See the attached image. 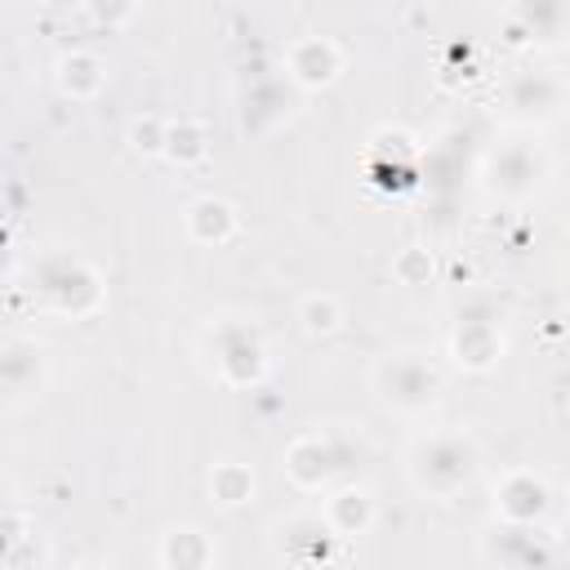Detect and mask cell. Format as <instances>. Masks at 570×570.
<instances>
[{
    "label": "cell",
    "instance_id": "obj_1",
    "mask_svg": "<svg viewBox=\"0 0 570 570\" xmlns=\"http://www.w3.org/2000/svg\"><path fill=\"white\" fill-rule=\"evenodd\" d=\"M485 468V450L468 428H432L419 432L405 450V476L423 499H454Z\"/></svg>",
    "mask_w": 570,
    "mask_h": 570
},
{
    "label": "cell",
    "instance_id": "obj_2",
    "mask_svg": "<svg viewBox=\"0 0 570 570\" xmlns=\"http://www.w3.org/2000/svg\"><path fill=\"white\" fill-rule=\"evenodd\" d=\"M370 387H374L379 405H387L396 414H428L441 401L445 379L423 347H392L374 361Z\"/></svg>",
    "mask_w": 570,
    "mask_h": 570
},
{
    "label": "cell",
    "instance_id": "obj_3",
    "mask_svg": "<svg viewBox=\"0 0 570 570\" xmlns=\"http://www.w3.org/2000/svg\"><path fill=\"white\" fill-rule=\"evenodd\" d=\"M36 294L45 298L49 312L80 321V316H94L102 307V294L107 289H102L98 267L85 254H76V249H49L36 263Z\"/></svg>",
    "mask_w": 570,
    "mask_h": 570
},
{
    "label": "cell",
    "instance_id": "obj_4",
    "mask_svg": "<svg viewBox=\"0 0 570 570\" xmlns=\"http://www.w3.org/2000/svg\"><path fill=\"white\" fill-rule=\"evenodd\" d=\"M209 352H214V370L227 387H258L267 374V343L263 330L249 316H214L209 330Z\"/></svg>",
    "mask_w": 570,
    "mask_h": 570
},
{
    "label": "cell",
    "instance_id": "obj_5",
    "mask_svg": "<svg viewBox=\"0 0 570 570\" xmlns=\"http://www.w3.org/2000/svg\"><path fill=\"white\" fill-rule=\"evenodd\" d=\"M481 561L499 570H539L557 557V534L543 530V521L521 525V521H494L481 534Z\"/></svg>",
    "mask_w": 570,
    "mask_h": 570
},
{
    "label": "cell",
    "instance_id": "obj_6",
    "mask_svg": "<svg viewBox=\"0 0 570 570\" xmlns=\"http://www.w3.org/2000/svg\"><path fill=\"white\" fill-rule=\"evenodd\" d=\"M548 178V156L539 142H503L485 160V187L503 200H525Z\"/></svg>",
    "mask_w": 570,
    "mask_h": 570
},
{
    "label": "cell",
    "instance_id": "obj_7",
    "mask_svg": "<svg viewBox=\"0 0 570 570\" xmlns=\"http://www.w3.org/2000/svg\"><path fill=\"white\" fill-rule=\"evenodd\" d=\"M503 347H508L503 325L490 312H463L450 330V361L463 374H490L503 361Z\"/></svg>",
    "mask_w": 570,
    "mask_h": 570
},
{
    "label": "cell",
    "instance_id": "obj_8",
    "mask_svg": "<svg viewBox=\"0 0 570 570\" xmlns=\"http://www.w3.org/2000/svg\"><path fill=\"white\" fill-rule=\"evenodd\" d=\"M503 102L525 125H548L566 107V80L548 67H525L503 85Z\"/></svg>",
    "mask_w": 570,
    "mask_h": 570
},
{
    "label": "cell",
    "instance_id": "obj_9",
    "mask_svg": "<svg viewBox=\"0 0 570 570\" xmlns=\"http://www.w3.org/2000/svg\"><path fill=\"white\" fill-rule=\"evenodd\" d=\"M338 534L330 530V521L321 512H289L272 525V552L289 566H316L334 557Z\"/></svg>",
    "mask_w": 570,
    "mask_h": 570
},
{
    "label": "cell",
    "instance_id": "obj_10",
    "mask_svg": "<svg viewBox=\"0 0 570 570\" xmlns=\"http://www.w3.org/2000/svg\"><path fill=\"white\" fill-rule=\"evenodd\" d=\"M343 76V49L330 36H298L285 45V80L294 89H330Z\"/></svg>",
    "mask_w": 570,
    "mask_h": 570
},
{
    "label": "cell",
    "instance_id": "obj_11",
    "mask_svg": "<svg viewBox=\"0 0 570 570\" xmlns=\"http://www.w3.org/2000/svg\"><path fill=\"white\" fill-rule=\"evenodd\" d=\"M552 508V485L543 472L534 468H512L494 481V517L499 521H521V525H534L543 521Z\"/></svg>",
    "mask_w": 570,
    "mask_h": 570
},
{
    "label": "cell",
    "instance_id": "obj_12",
    "mask_svg": "<svg viewBox=\"0 0 570 570\" xmlns=\"http://www.w3.org/2000/svg\"><path fill=\"white\" fill-rule=\"evenodd\" d=\"M49 383V356L36 338H4L0 343V396L31 401Z\"/></svg>",
    "mask_w": 570,
    "mask_h": 570
},
{
    "label": "cell",
    "instance_id": "obj_13",
    "mask_svg": "<svg viewBox=\"0 0 570 570\" xmlns=\"http://www.w3.org/2000/svg\"><path fill=\"white\" fill-rule=\"evenodd\" d=\"M281 468H285V476H289L294 490H321V485H330V476L338 468V450L330 445V436L303 432V436H294L285 445Z\"/></svg>",
    "mask_w": 570,
    "mask_h": 570
},
{
    "label": "cell",
    "instance_id": "obj_14",
    "mask_svg": "<svg viewBox=\"0 0 570 570\" xmlns=\"http://www.w3.org/2000/svg\"><path fill=\"white\" fill-rule=\"evenodd\" d=\"M183 227H187V240L196 245H227L240 232V214L223 196H196L183 214Z\"/></svg>",
    "mask_w": 570,
    "mask_h": 570
},
{
    "label": "cell",
    "instance_id": "obj_15",
    "mask_svg": "<svg viewBox=\"0 0 570 570\" xmlns=\"http://www.w3.org/2000/svg\"><path fill=\"white\" fill-rule=\"evenodd\" d=\"M156 561L165 570H205L218 561V548L200 525H169L156 543Z\"/></svg>",
    "mask_w": 570,
    "mask_h": 570
},
{
    "label": "cell",
    "instance_id": "obj_16",
    "mask_svg": "<svg viewBox=\"0 0 570 570\" xmlns=\"http://www.w3.org/2000/svg\"><path fill=\"white\" fill-rule=\"evenodd\" d=\"M321 517L330 521V530H334L338 539H356V534H370L379 508H374V494H370L365 485H338V490L325 499V512H321Z\"/></svg>",
    "mask_w": 570,
    "mask_h": 570
},
{
    "label": "cell",
    "instance_id": "obj_17",
    "mask_svg": "<svg viewBox=\"0 0 570 570\" xmlns=\"http://www.w3.org/2000/svg\"><path fill=\"white\" fill-rule=\"evenodd\" d=\"M53 80L71 102H89V98H98L107 89V62L98 53H89V49H71V53H62L53 62Z\"/></svg>",
    "mask_w": 570,
    "mask_h": 570
},
{
    "label": "cell",
    "instance_id": "obj_18",
    "mask_svg": "<svg viewBox=\"0 0 570 570\" xmlns=\"http://www.w3.org/2000/svg\"><path fill=\"white\" fill-rule=\"evenodd\" d=\"M160 156H165L174 169H200V165L209 160V129H205V120H196V116H174V120H165Z\"/></svg>",
    "mask_w": 570,
    "mask_h": 570
},
{
    "label": "cell",
    "instance_id": "obj_19",
    "mask_svg": "<svg viewBox=\"0 0 570 570\" xmlns=\"http://www.w3.org/2000/svg\"><path fill=\"white\" fill-rule=\"evenodd\" d=\"M370 174H383V183H405L419 160V142L401 129H379L370 142Z\"/></svg>",
    "mask_w": 570,
    "mask_h": 570
},
{
    "label": "cell",
    "instance_id": "obj_20",
    "mask_svg": "<svg viewBox=\"0 0 570 570\" xmlns=\"http://www.w3.org/2000/svg\"><path fill=\"white\" fill-rule=\"evenodd\" d=\"M508 18L521 36L557 45L566 36V0H508Z\"/></svg>",
    "mask_w": 570,
    "mask_h": 570
},
{
    "label": "cell",
    "instance_id": "obj_21",
    "mask_svg": "<svg viewBox=\"0 0 570 570\" xmlns=\"http://www.w3.org/2000/svg\"><path fill=\"white\" fill-rule=\"evenodd\" d=\"M258 481H254V468L240 463V459H223L209 468V499L218 508H245L254 499Z\"/></svg>",
    "mask_w": 570,
    "mask_h": 570
},
{
    "label": "cell",
    "instance_id": "obj_22",
    "mask_svg": "<svg viewBox=\"0 0 570 570\" xmlns=\"http://www.w3.org/2000/svg\"><path fill=\"white\" fill-rule=\"evenodd\" d=\"M298 325H303V334H312V338H325V334H334L338 325H343V303H338V294H330V289H312V294H303L298 298Z\"/></svg>",
    "mask_w": 570,
    "mask_h": 570
},
{
    "label": "cell",
    "instance_id": "obj_23",
    "mask_svg": "<svg viewBox=\"0 0 570 570\" xmlns=\"http://www.w3.org/2000/svg\"><path fill=\"white\" fill-rule=\"evenodd\" d=\"M436 276V254L428 245H401L392 254V281L405 285V289H419V285H432Z\"/></svg>",
    "mask_w": 570,
    "mask_h": 570
},
{
    "label": "cell",
    "instance_id": "obj_24",
    "mask_svg": "<svg viewBox=\"0 0 570 570\" xmlns=\"http://www.w3.org/2000/svg\"><path fill=\"white\" fill-rule=\"evenodd\" d=\"M125 138H129V147H134L138 156H160V142H165V116H156V111L134 116L129 129H125Z\"/></svg>",
    "mask_w": 570,
    "mask_h": 570
},
{
    "label": "cell",
    "instance_id": "obj_25",
    "mask_svg": "<svg viewBox=\"0 0 570 570\" xmlns=\"http://www.w3.org/2000/svg\"><path fill=\"white\" fill-rule=\"evenodd\" d=\"M85 13H89L98 27L116 31V27H125V22L138 13V0H85Z\"/></svg>",
    "mask_w": 570,
    "mask_h": 570
}]
</instances>
